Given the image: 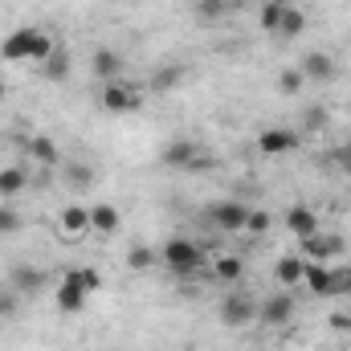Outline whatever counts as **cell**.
Wrapping results in <instances>:
<instances>
[{"mask_svg":"<svg viewBox=\"0 0 351 351\" xmlns=\"http://www.w3.org/2000/svg\"><path fill=\"white\" fill-rule=\"evenodd\" d=\"M160 262L168 265L176 278H196L208 265V258H204L200 241H192V237H168L164 250H160Z\"/></svg>","mask_w":351,"mask_h":351,"instance_id":"cell-1","label":"cell"},{"mask_svg":"<svg viewBox=\"0 0 351 351\" xmlns=\"http://www.w3.org/2000/svg\"><path fill=\"white\" fill-rule=\"evenodd\" d=\"M98 102H102V110H110V114H135V110L143 106V90L131 86V82H123V78H114V82H102Z\"/></svg>","mask_w":351,"mask_h":351,"instance_id":"cell-2","label":"cell"},{"mask_svg":"<svg viewBox=\"0 0 351 351\" xmlns=\"http://www.w3.org/2000/svg\"><path fill=\"white\" fill-rule=\"evenodd\" d=\"M208 225L221 229V233H245V217H250V204L245 200H213L204 208Z\"/></svg>","mask_w":351,"mask_h":351,"instance_id":"cell-3","label":"cell"},{"mask_svg":"<svg viewBox=\"0 0 351 351\" xmlns=\"http://www.w3.org/2000/svg\"><path fill=\"white\" fill-rule=\"evenodd\" d=\"M254 319H258V302L245 290H229L221 298V323L225 327H250Z\"/></svg>","mask_w":351,"mask_h":351,"instance_id":"cell-4","label":"cell"},{"mask_svg":"<svg viewBox=\"0 0 351 351\" xmlns=\"http://www.w3.org/2000/svg\"><path fill=\"white\" fill-rule=\"evenodd\" d=\"M37 37H41V29H12V33L0 41V58H4V62H33Z\"/></svg>","mask_w":351,"mask_h":351,"instance_id":"cell-5","label":"cell"},{"mask_svg":"<svg viewBox=\"0 0 351 351\" xmlns=\"http://www.w3.org/2000/svg\"><path fill=\"white\" fill-rule=\"evenodd\" d=\"M298 143H302V135L290 131V127H265L258 135V152L262 156H290V152H298Z\"/></svg>","mask_w":351,"mask_h":351,"instance_id":"cell-6","label":"cell"},{"mask_svg":"<svg viewBox=\"0 0 351 351\" xmlns=\"http://www.w3.org/2000/svg\"><path fill=\"white\" fill-rule=\"evenodd\" d=\"M58 233L66 241H82L90 237V204H66L58 213Z\"/></svg>","mask_w":351,"mask_h":351,"instance_id":"cell-7","label":"cell"},{"mask_svg":"<svg viewBox=\"0 0 351 351\" xmlns=\"http://www.w3.org/2000/svg\"><path fill=\"white\" fill-rule=\"evenodd\" d=\"M258 319H262L265 327H286V323L294 319V298H290V290L269 294L265 302H258Z\"/></svg>","mask_w":351,"mask_h":351,"instance_id":"cell-8","label":"cell"},{"mask_svg":"<svg viewBox=\"0 0 351 351\" xmlns=\"http://www.w3.org/2000/svg\"><path fill=\"white\" fill-rule=\"evenodd\" d=\"M335 254H343V237H335V233H311V237H302V258L306 262H331Z\"/></svg>","mask_w":351,"mask_h":351,"instance_id":"cell-9","label":"cell"},{"mask_svg":"<svg viewBox=\"0 0 351 351\" xmlns=\"http://www.w3.org/2000/svg\"><path fill=\"white\" fill-rule=\"evenodd\" d=\"M302 286H306L315 298H335V265L331 262H306Z\"/></svg>","mask_w":351,"mask_h":351,"instance_id":"cell-10","label":"cell"},{"mask_svg":"<svg viewBox=\"0 0 351 351\" xmlns=\"http://www.w3.org/2000/svg\"><path fill=\"white\" fill-rule=\"evenodd\" d=\"M53 302H58V311H62V315H82V311H86V302H90V294L74 282V278H62V282H58V290H53Z\"/></svg>","mask_w":351,"mask_h":351,"instance_id":"cell-11","label":"cell"},{"mask_svg":"<svg viewBox=\"0 0 351 351\" xmlns=\"http://www.w3.org/2000/svg\"><path fill=\"white\" fill-rule=\"evenodd\" d=\"M298 70H302L306 82H331V78H335V58L323 53V49H311V53H302Z\"/></svg>","mask_w":351,"mask_h":351,"instance_id":"cell-12","label":"cell"},{"mask_svg":"<svg viewBox=\"0 0 351 351\" xmlns=\"http://www.w3.org/2000/svg\"><path fill=\"white\" fill-rule=\"evenodd\" d=\"M302 274H306V258H302V254H282V258L274 262V282H278L282 290L302 286Z\"/></svg>","mask_w":351,"mask_h":351,"instance_id":"cell-13","label":"cell"},{"mask_svg":"<svg viewBox=\"0 0 351 351\" xmlns=\"http://www.w3.org/2000/svg\"><path fill=\"white\" fill-rule=\"evenodd\" d=\"M123 229V213L114 204H90V233L94 237H114Z\"/></svg>","mask_w":351,"mask_h":351,"instance_id":"cell-14","label":"cell"},{"mask_svg":"<svg viewBox=\"0 0 351 351\" xmlns=\"http://www.w3.org/2000/svg\"><path fill=\"white\" fill-rule=\"evenodd\" d=\"M208 278H217V282H225V286H241L245 262H241L237 254H217V258L208 262Z\"/></svg>","mask_w":351,"mask_h":351,"instance_id":"cell-15","label":"cell"},{"mask_svg":"<svg viewBox=\"0 0 351 351\" xmlns=\"http://www.w3.org/2000/svg\"><path fill=\"white\" fill-rule=\"evenodd\" d=\"M90 70H94V78L114 82V78H123V58H119L110 45H98V49L90 53Z\"/></svg>","mask_w":351,"mask_h":351,"instance_id":"cell-16","label":"cell"},{"mask_svg":"<svg viewBox=\"0 0 351 351\" xmlns=\"http://www.w3.org/2000/svg\"><path fill=\"white\" fill-rule=\"evenodd\" d=\"M286 229L302 241V237L319 233V213H315L311 204H290V208H286Z\"/></svg>","mask_w":351,"mask_h":351,"instance_id":"cell-17","label":"cell"},{"mask_svg":"<svg viewBox=\"0 0 351 351\" xmlns=\"http://www.w3.org/2000/svg\"><path fill=\"white\" fill-rule=\"evenodd\" d=\"M196 156H200V143L180 135V139H172V143L164 147V156H160V160H164L168 168H176V172H188V164H192Z\"/></svg>","mask_w":351,"mask_h":351,"instance_id":"cell-18","label":"cell"},{"mask_svg":"<svg viewBox=\"0 0 351 351\" xmlns=\"http://www.w3.org/2000/svg\"><path fill=\"white\" fill-rule=\"evenodd\" d=\"M8 282H12V294H37L45 286V269H37V265H12Z\"/></svg>","mask_w":351,"mask_h":351,"instance_id":"cell-19","label":"cell"},{"mask_svg":"<svg viewBox=\"0 0 351 351\" xmlns=\"http://www.w3.org/2000/svg\"><path fill=\"white\" fill-rule=\"evenodd\" d=\"M25 147H29V156H33V160H37L41 168H58V164H62L58 139H49V135H33V139H29Z\"/></svg>","mask_w":351,"mask_h":351,"instance_id":"cell-20","label":"cell"},{"mask_svg":"<svg viewBox=\"0 0 351 351\" xmlns=\"http://www.w3.org/2000/svg\"><path fill=\"white\" fill-rule=\"evenodd\" d=\"M70 66H74V62H70V53L58 45V49L41 62V78H45V82H66V78H70Z\"/></svg>","mask_w":351,"mask_h":351,"instance_id":"cell-21","label":"cell"},{"mask_svg":"<svg viewBox=\"0 0 351 351\" xmlns=\"http://www.w3.org/2000/svg\"><path fill=\"white\" fill-rule=\"evenodd\" d=\"M29 188V172L16 168V164H4L0 168V196H21Z\"/></svg>","mask_w":351,"mask_h":351,"instance_id":"cell-22","label":"cell"},{"mask_svg":"<svg viewBox=\"0 0 351 351\" xmlns=\"http://www.w3.org/2000/svg\"><path fill=\"white\" fill-rule=\"evenodd\" d=\"M306 33V8H298V4H290L286 12H282V25H278V37H302Z\"/></svg>","mask_w":351,"mask_h":351,"instance_id":"cell-23","label":"cell"},{"mask_svg":"<svg viewBox=\"0 0 351 351\" xmlns=\"http://www.w3.org/2000/svg\"><path fill=\"white\" fill-rule=\"evenodd\" d=\"M62 278H74L86 294L102 290V269H98V265H70V269H62Z\"/></svg>","mask_w":351,"mask_h":351,"instance_id":"cell-24","label":"cell"},{"mask_svg":"<svg viewBox=\"0 0 351 351\" xmlns=\"http://www.w3.org/2000/svg\"><path fill=\"white\" fill-rule=\"evenodd\" d=\"M290 8V0H265L262 12H258V25H262V33L269 37H278V25H282V12Z\"/></svg>","mask_w":351,"mask_h":351,"instance_id":"cell-25","label":"cell"},{"mask_svg":"<svg viewBox=\"0 0 351 351\" xmlns=\"http://www.w3.org/2000/svg\"><path fill=\"white\" fill-rule=\"evenodd\" d=\"M156 262H160V254H156L152 245H131V250H127V269H131V274H147Z\"/></svg>","mask_w":351,"mask_h":351,"instance_id":"cell-26","label":"cell"},{"mask_svg":"<svg viewBox=\"0 0 351 351\" xmlns=\"http://www.w3.org/2000/svg\"><path fill=\"white\" fill-rule=\"evenodd\" d=\"M237 8V0H196V16L200 21H225Z\"/></svg>","mask_w":351,"mask_h":351,"instance_id":"cell-27","label":"cell"},{"mask_svg":"<svg viewBox=\"0 0 351 351\" xmlns=\"http://www.w3.org/2000/svg\"><path fill=\"white\" fill-rule=\"evenodd\" d=\"M269 229H274L269 208H254V204H250V217H245V237H265Z\"/></svg>","mask_w":351,"mask_h":351,"instance_id":"cell-28","label":"cell"},{"mask_svg":"<svg viewBox=\"0 0 351 351\" xmlns=\"http://www.w3.org/2000/svg\"><path fill=\"white\" fill-rule=\"evenodd\" d=\"M278 90H282L286 98H294V94H302V90H306V78H302V70H298V66H290V70H282V74H278Z\"/></svg>","mask_w":351,"mask_h":351,"instance_id":"cell-29","label":"cell"},{"mask_svg":"<svg viewBox=\"0 0 351 351\" xmlns=\"http://www.w3.org/2000/svg\"><path fill=\"white\" fill-rule=\"evenodd\" d=\"M66 180H70L74 188H86V184H94V168H90V164H70V168H66Z\"/></svg>","mask_w":351,"mask_h":351,"instance_id":"cell-30","label":"cell"},{"mask_svg":"<svg viewBox=\"0 0 351 351\" xmlns=\"http://www.w3.org/2000/svg\"><path fill=\"white\" fill-rule=\"evenodd\" d=\"M180 78H184V70H180V66H164V70L156 74V90H172V86H180Z\"/></svg>","mask_w":351,"mask_h":351,"instance_id":"cell-31","label":"cell"},{"mask_svg":"<svg viewBox=\"0 0 351 351\" xmlns=\"http://www.w3.org/2000/svg\"><path fill=\"white\" fill-rule=\"evenodd\" d=\"M16 229H21V213L8 208V204H0V237L4 233H16Z\"/></svg>","mask_w":351,"mask_h":351,"instance_id":"cell-32","label":"cell"},{"mask_svg":"<svg viewBox=\"0 0 351 351\" xmlns=\"http://www.w3.org/2000/svg\"><path fill=\"white\" fill-rule=\"evenodd\" d=\"M302 127H306V131H323V127H327V114H323V106H311V110L302 114Z\"/></svg>","mask_w":351,"mask_h":351,"instance_id":"cell-33","label":"cell"},{"mask_svg":"<svg viewBox=\"0 0 351 351\" xmlns=\"http://www.w3.org/2000/svg\"><path fill=\"white\" fill-rule=\"evenodd\" d=\"M331 160H335V164H339V168L351 176V143H339V147L331 152Z\"/></svg>","mask_w":351,"mask_h":351,"instance_id":"cell-34","label":"cell"},{"mask_svg":"<svg viewBox=\"0 0 351 351\" xmlns=\"http://www.w3.org/2000/svg\"><path fill=\"white\" fill-rule=\"evenodd\" d=\"M339 298H351V265H343V278H339Z\"/></svg>","mask_w":351,"mask_h":351,"instance_id":"cell-35","label":"cell"},{"mask_svg":"<svg viewBox=\"0 0 351 351\" xmlns=\"http://www.w3.org/2000/svg\"><path fill=\"white\" fill-rule=\"evenodd\" d=\"M327 323H331V327H335V331H351V319H348V315H331V319H327Z\"/></svg>","mask_w":351,"mask_h":351,"instance_id":"cell-36","label":"cell"},{"mask_svg":"<svg viewBox=\"0 0 351 351\" xmlns=\"http://www.w3.org/2000/svg\"><path fill=\"white\" fill-rule=\"evenodd\" d=\"M0 102H4V82H0Z\"/></svg>","mask_w":351,"mask_h":351,"instance_id":"cell-37","label":"cell"},{"mask_svg":"<svg viewBox=\"0 0 351 351\" xmlns=\"http://www.w3.org/2000/svg\"><path fill=\"white\" fill-rule=\"evenodd\" d=\"M254 351H262V348H254Z\"/></svg>","mask_w":351,"mask_h":351,"instance_id":"cell-38","label":"cell"}]
</instances>
